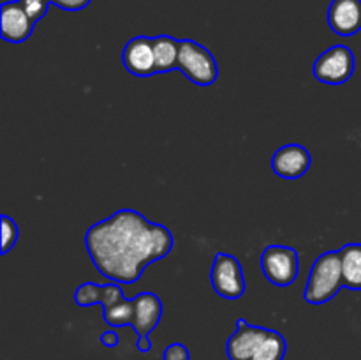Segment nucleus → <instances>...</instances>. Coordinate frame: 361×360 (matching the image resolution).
Segmentation results:
<instances>
[{
    "label": "nucleus",
    "mask_w": 361,
    "mask_h": 360,
    "mask_svg": "<svg viewBox=\"0 0 361 360\" xmlns=\"http://www.w3.org/2000/svg\"><path fill=\"white\" fill-rule=\"evenodd\" d=\"M85 246L99 274L118 284H134L148 265L171 253L175 239L164 224L122 208L90 226Z\"/></svg>",
    "instance_id": "nucleus-1"
},
{
    "label": "nucleus",
    "mask_w": 361,
    "mask_h": 360,
    "mask_svg": "<svg viewBox=\"0 0 361 360\" xmlns=\"http://www.w3.org/2000/svg\"><path fill=\"white\" fill-rule=\"evenodd\" d=\"M288 342L284 335L271 328L236 321V330L226 344L229 360H284Z\"/></svg>",
    "instance_id": "nucleus-2"
},
{
    "label": "nucleus",
    "mask_w": 361,
    "mask_h": 360,
    "mask_svg": "<svg viewBox=\"0 0 361 360\" xmlns=\"http://www.w3.org/2000/svg\"><path fill=\"white\" fill-rule=\"evenodd\" d=\"M74 300L78 306L87 307L101 304L104 311L106 323L111 327H133L136 306L134 299H126L118 282L108 284H95V282H83L74 292Z\"/></svg>",
    "instance_id": "nucleus-3"
},
{
    "label": "nucleus",
    "mask_w": 361,
    "mask_h": 360,
    "mask_svg": "<svg viewBox=\"0 0 361 360\" xmlns=\"http://www.w3.org/2000/svg\"><path fill=\"white\" fill-rule=\"evenodd\" d=\"M342 288H344V275H342L341 254L338 251L323 253L310 268L303 296L312 306H321L335 299Z\"/></svg>",
    "instance_id": "nucleus-4"
},
{
    "label": "nucleus",
    "mask_w": 361,
    "mask_h": 360,
    "mask_svg": "<svg viewBox=\"0 0 361 360\" xmlns=\"http://www.w3.org/2000/svg\"><path fill=\"white\" fill-rule=\"evenodd\" d=\"M176 69L197 87H210L219 78V66L210 49L190 39L180 41Z\"/></svg>",
    "instance_id": "nucleus-5"
},
{
    "label": "nucleus",
    "mask_w": 361,
    "mask_h": 360,
    "mask_svg": "<svg viewBox=\"0 0 361 360\" xmlns=\"http://www.w3.org/2000/svg\"><path fill=\"white\" fill-rule=\"evenodd\" d=\"M355 53L345 44H335L321 53L314 62L312 74L317 81L326 85H344L355 74Z\"/></svg>",
    "instance_id": "nucleus-6"
},
{
    "label": "nucleus",
    "mask_w": 361,
    "mask_h": 360,
    "mask_svg": "<svg viewBox=\"0 0 361 360\" xmlns=\"http://www.w3.org/2000/svg\"><path fill=\"white\" fill-rule=\"evenodd\" d=\"M261 270L275 286H291L300 274L298 251L289 246H268L261 254Z\"/></svg>",
    "instance_id": "nucleus-7"
},
{
    "label": "nucleus",
    "mask_w": 361,
    "mask_h": 360,
    "mask_svg": "<svg viewBox=\"0 0 361 360\" xmlns=\"http://www.w3.org/2000/svg\"><path fill=\"white\" fill-rule=\"evenodd\" d=\"M215 293L222 299L236 300L245 295V275L240 261L233 254L217 253L210 270Z\"/></svg>",
    "instance_id": "nucleus-8"
},
{
    "label": "nucleus",
    "mask_w": 361,
    "mask_h": 360,
    "mask_svg": "<svg viewBox=\"0 0 361 360\" xmlns=\"http://www.w3.org/2000/svg\"><path fill=\"white\" fill-rule=\"evenodd\" d=\"M134 306H136V314H134L133 328L137 334L136 348L141 353H148L152 349V342L148 335L161 323L162 302L155 293L143 292L134 296Z\"/></svg>",
    "instance_id": "nucleus-9"
},
{
    "label": "nucleus",
    "mask_w": 361,
    "mask_h": 360,
    "mask_svg": "<svg viewBox=\"0 0 361 360\" xmlns=\"http://www.w3.org/2000/svg\"><path fill=\"white\" fill-rule=\"evenodd\" d=\"M312 164V155L303 145L289 143L279 148L271 159V169L286 180L302 179Z\"/></svg>",
    "instance_id": "nucleus-10"
},
{
    "label": "nucleus",
    "mask_w": 361,
    "mask_h": 360,
    "mask_svg": "<svg viewBox=\"0 0 361 360\" xmlns=\"http://www.w3.org/2000/svg\"><path fill=\"white\" fill-rule=\"evenodd\" d=\"M35 21L25 13L20 2H4L0 7V35L11 44L25 42L32 35Z\"/></svg>",
    "instance_id": "nucleus-11"
},
{
    "label": "nucleus",
    "mask_w": 361,
    "mask_h": 360,
    "mask_svg": "<svg viewBox=\"0 0 361 360\" xmlns=\"http://www.w3.org/2000/svg\"><path fill=\"white\" fill-rule=\"evenodd\" d=\"M123 67L130 74L140 78L152 76L157 73L155 69V55H154V41L147 35H137L133 37L122 52Z\"/></svg>",
    "instance_id": "nucleus-12"
},
{
    "label": "nucleus",
    "mask_w": 361,
    "mask_h": 360,
    "mask_svg": "<svg viewBox=\"0 0 361 360\" xmlns=\"http://www.w3.org/2000/svg\"><path fill=\"white\" fill-rule=\"evenodd\" d=\"M328 25L342 37H351L361 30V0H331Z\"/></svg>",
    "instance_id": "nucleus-13"
},
{
    "label": "nucleus",
    "mask_w": 361,
    "mask_h": 360,
    "mask_svg": "<svg viewBox=\"0 0 361 360\" xmlns=\"http://www.w3.org/2000/svg\"><path fill=\"white\" fill-rule=\"evenodd\" d=\"M342 261L344 286L349 289H361V244H345L338 249Z\"/></svg>",
    "instance_id": "nucleus-14"
},
{
    "label": "nucleus",
    "mask_w": 361,
    "mask_h": 360,
    "mask_svg": "<svg viewBox=\"0 0 361 360\" xmlns=\"http://www.w3.org/2000/svg\"><path fill=\"white\" fill-rule=\"evenodd\" d=\"M154 41L155 69L157 73H169L178 67V52L180 41L173 35H157L152 37Z\"/></svg>",
    "instance_id": "nucleus-15"
},
{
    "label": "nucleus",
    "mask_w": 361,
    "mask_h": 360,
    "mask_svg": "<svg viewBox=\"0 0 361 360\" xmlns=\"http://www.w3.org/2000/svg\"><path fill=\"white\" fill-rule=\"evenodd\" d=\"M0 224H2V254H7L13 249L14 244L18 242L20 229H18V224L14 222V219H11L6 214L0 217Z\"/></svg>",
    "instance_id": "nucleus-16"
},
{
    "label": "nucleus",
    "mask_w": 361,
    "mask_h": 360,
    "mask_svg": "<svg viewBox=\"0 0 361 360\" xmlns=\"http://www.w3.org/2000/svg\"><path fill=\"white\" fill-rule=\"evenodd\" d=\"M18 2L35 23L46 16L49 4H51L49 0H18Z\"/></svg>",
    "instance_id": "nucleus-17"
},
{
    "label": "nucleus",
    "mask_w": 361,
    "mask_h": 360,
    "mask_svg": "<svg viewBox=\"0 0 361 360\" xmlns=\"http://www.w3.org/2000/svg\"><path fill=\"white\" fill-rule=\"evenodd\" d=\"M162 360H190V353L185 344L182 342H173L164 349Z\"/></svg>",
    "instance_id": "nucleus-18"
},
{
    "label": "nucleus",
    "mask_w": 361,
    "mask_h": 360,
    "mask_svg": "<svg viewBox=\"0 0 361 360\" xmlns=\"http://www.w3.org/2000/svg\"><path fill=\"white\" fill-rule=\"evenodd\" d=\"M53 6L60 7L63 11H69V13H76V11L85 9V7L90 6L92 0H49Z\"/></svg>",
    "instance_id": "nucleus-19"
},
{
    "label": "nucleus",
    "mask_w": 361,
    "mask_h": 360,
    "mask_svg": "<svg viewBox=\"0 0 361 360\" xmlns=\"http://www.w3.org/2000/svg\"><path fill=\"white\" fill-rule=\"evenodd\" d=\"M118 334L115 330H106L102 332L101 335V342L106 346V348H116L118 346Z\"/></svg>",
    "instance_id": "nucleus-20"
}]
</instances>
